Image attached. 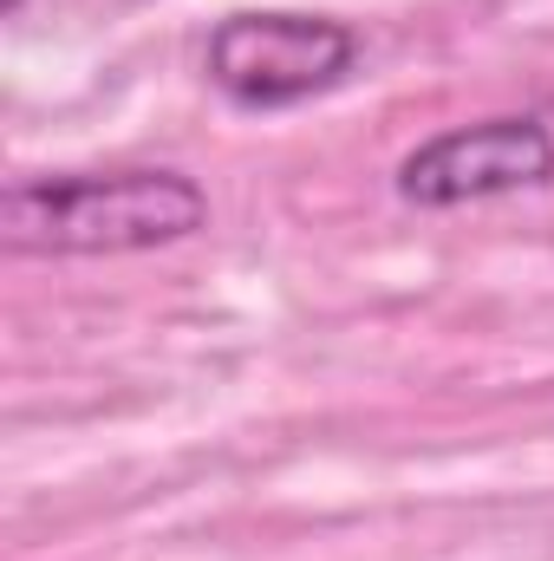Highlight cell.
<instances>
[{
	"label": "cell",
	"mask_w": 554,
	"mask_h": 561,
	"mask_svg": "<svg viewBox=\"0 0 554 561\" xmlns=\"http://www.w3.org/2000/svg\"><path fill=\"white\" fill-rule=\"evenodd\" d=\"M209 222V196L183 170H72L20 176L0 196L13 255H138Z\"/></svg>",
	"instance_id": "6da1fadb"
},
{
	"label": "cell",
	"mask_w": 554,
	"mask_h": 561,
	"mask_svg": "<svg viewBox=\"0 0 554 561\" xmlns=\"http://www.w3.org/2000/svg\"><path fill=\"white\" fill-rule=\"evenodd\" d=\"M359 59V33L333 13H229L209 33V79L242 112H287L333 92Z\"/></svg>",
	"instance_id": "7a4b0ae2"
},
{
	"label": "cell",
	"mask_w": 554,
	"mask_h": 561,
	"mask_svg": "<svg viewBox=\"0 0 554 561\" xmlns=\"http://www.w3.org/2000/svg\"><path fill=\"white\" fill-rule=\"evenodd\" d=\"M554 176V138L542 118H483V125H457L417 144L399 163V196L417 209H463V203H489L509 190H535Z\"/></svg>",
	"instance_id": "3957f363"
},
{
	"label": "cell",
	"mask_w": 554,
	"mask_h": 561,
	"mask_svg": "<svg viewBox=\"0 0 554 561\" xmlns=\"http://www.w3.org/2000/svg\"><path fill=\"white\" fill-rule=\"evenodd\" d=\"M7 13H20V0H7Z\"/></svg>",
	"instance_id": "277c9868"
}]
</instances>
